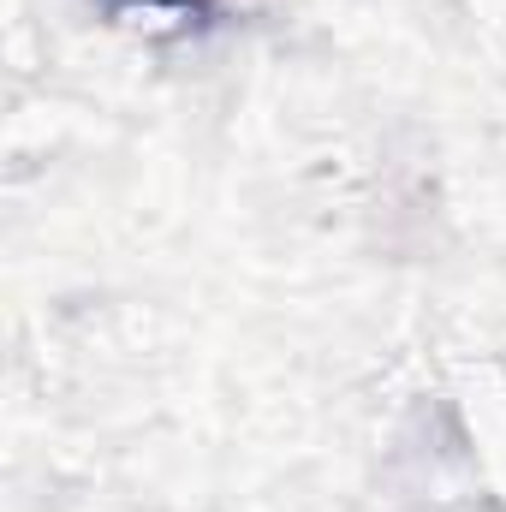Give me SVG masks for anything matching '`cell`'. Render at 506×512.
I'll list each match as a JSON object with an SVG mask.
<instances>
[{"label": "cell", "instance_id": "6da1fadb", "mask_svg": "<svg viewBox=\"0 0 506 512\" xmlns=\"http://www.w3.org/2000/svg\"><path fill=\"white\" fill-rule=\"evenodd\" d=\"M143 6H203V0H143Z\"/></svg>", "mask_w": 506, "mask_h": 512}]
</instances>
